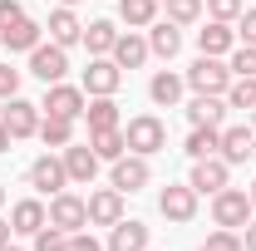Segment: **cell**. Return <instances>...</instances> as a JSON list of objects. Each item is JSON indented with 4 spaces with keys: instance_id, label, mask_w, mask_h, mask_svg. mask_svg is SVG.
Instances as JSON below:
<instances>
[{
    "instance_id": "5",
    "label": "cell",
    "mask_w": 256,
    "mask_h": 251,
    "mask_svg": "<svg viewBox=\"0 0 256 251\" xmlns=\"http://www.w3.org/2000/svg\"><path fill=\"white\" fill-rule=\"evenodd\" d=\"M50 226H60V232H84L89 226V197H79V192H54L50 197Z\"/></svg>"
},
{
    "instance_id": "24",
    "label": "cell",
    "mask_w": 256,
    "mask_h": 251,
    "mask_svg": "<svg viewBox=\"0 0 256 251\" xmlns=\"http://www.w3.org/2000/svg\"><path fill=\"white\" fill-rule=\"evenodd\" d=\"M84 124H89V133H98V128H124V114H118V98L114 94H98L84 104Z\"/></svg>"
},
{
    "instance_id": "1",
    "label": "cell",
    "mask_w": 256,
    "mask_h": 251,
    "mask_svg": "<svg viewBox=\"0 0 256 251\" xmlns=\"http://www.w3.org/2000/svg\"><path fill=\"white\" fill-rule=\"evenodd\" d=\"M124 143H128V153L153 158V153L168 148V124H162L158 114H138V118H128V124H124Z\"/></svg>"
},
{
    "instance_id": "17",
    "label": "cell",
    "mask_w": 256,
    "mask_h": 251,
    "mask_svg": "<svg viewBox=\"0 0 256 251\" xmlns=\"http://www.w3.org/2000/svg\"><path fill=\"white\" fill-rule=\"evenodd\" d=\"M40 40H44V25H40V20H30V15H20L15 25H5V30H0V44H5L10 54H30Z\"/></svg>"
},
{
    "instance_id": "31",
    "label": "cell",
    "mask_w": 256,
    "mask_h": 251,
    "mask_svg": "<svg viewBox=\"0 0 256 251\" xmlns=\"http://www.w3.org/2000/svg\"><path fill=\"white\" fill-rule=\"evenodd\" d=\"M226 108H242V114H252L256 108V74L252 79H232V89H226Z\"/></svg>"
},
{
    "instance_id": "19",
    "label": "cell",
    "mask_w": 256,
    "mask_h": 251,
    "mask_svg": "<svg viewBox=\"0 0 256 251\" xmlns=\"http://www.w3.org/2000/svg\"><path fill=\"white\" fill-rule=\"evenodd\" d=\"M10 226H15V236H34L40 226H50V207L40 197H20L10 207Z\"/></svg>"
},
{
    "instance_id": "22",
    "label": "cell",
    "mask_w": 256,
    "mask_h": 251,
    "mask_svg": "<svg viewBox=\"0 0 256 251\" xmlns=\"http://www.w3.org/2000/svg\"><path fill=\"white\" fill-rule=\"evenodd\" d=\"M182 94H188V79H182V74H172V69H158V74L148 79V98H153L158 108H178Z\"/></svg>"
},
{
    "instance_id": "3",
    "label": "cell",
    "mask_w": 256,
    "mask_h": 251,
    "mask_svg": "<svg viewBox=\"0 0 256 251\" xmlns=\"http://www.w3.org/2000/svg\"><path fill=\"white\" fill-rule=\"evenodd\" d=\"M252 217H256V207H252V197H246V188H232V182H226L222 192H212V222H217V226L242 232Z\"/></svg>"
},
{
    "instance_id": "35",
    "label": "cell",
    "mask_w": 256,
    "mask_h": 251,
    "mask_svg": "<svg viewBox=\"0 0 256 251\" xmlns=\"http://www.w3.org/2000/svg\"><path fill=\"white\" fill-rule=\"evenodd\" d=\"M207 251H246V246H242V232H232V226H217V232L207 236Z\"/></svg>"
},
{
    "instance_id": "32",
    "label": "cell",
    "mask_w": 256,
    "mask_h": 251,
    "mask_svg": "<svg viewBox=\"0 0 256 251\" xmlns=\"http://www.w3.org/2000/svg\"><path fill=\"white\" fill-rule=\"evenodd\" d=\"M226 69H232V79H252L256 74V44H236L226 54Z\"/></svg>"
},
{
    "instance_id": "47",
    "label": "cell",
    "mask_w": 256,
    "mask_h": 251,
    "mask_svg": "<svg viewBox=\"0 0 256 251\" xmlns=\"http://www.w3.org/2000/svg\"><path fill=\"white\" fill-rule=\"evenodd\" d=\"M60 5H79V0H60Z\"/></svg>"
},
{
    "instance_id": "44",
    "label": "cell",
    "mask_w": 256,
    "mask_h": 251,
    "mask_svg": "<svg viewBox=\"0 0 256 251\" xmlns=\"http://www.w3.org/2000/svg\"><path fill=\"white\" fill-rule=\"evenodd\" d=\"M246 197H252V207H256V182H252V188H246Z\"/></svg>"
},
{
    "instance_id": "13",
    "label": "cell",
    "mask_w": 256,
    "mask_h": 251,
    "mask_svg": "<svg viewBox=\"0 0 256 251\" xmlns=\"http://www.w3.org/2000/svg\"><path fill=\"white\" fill-rule=\"evenodd\" d=\"M153 246V226L138 217H124L108 226V242H104V251H148Z\"/></svg>"
},
{
    "instance_id": "2",
    "label": "cell",
    "mask_w": 256,
    "mask_h": 251,
    "mask_svg": "<svg viewBox=\"0 0 256 251\" xmlns=\"http://www.w3.org/2000/svg\"><path fill=\"white\" fill-rule=\"evenodd\" d=\"M182 79H188L192 94H226V89H232V69H226V60H217V54H197Z\"/></svg>"
},
{
    "instance_id": "46",
    "label": "cell",
    "mask_w": 256,
    "mask_h": 251,
    "mask_svg": "<svg viewBox=\"0 0 256 251\" xmlns=\"http://www.w3.org/2000/svg\"><path fill=\"white\" fill-rule=\"evenodd\" d=\"M0 251H20V246H10V242H5V246H0Z\"/></svg>"
},
{
    "instance_id": "15",
    "label": "cell",
    "mask_w": 256,
    "mask_h": 251,
    "mask_svg": "<svg viewBox=\"0 0 256 251\" xmlns=\"http://www.w3.org/2000/svg\"><path fill=\"white\" fill-rule=\"evenodd\" d=\"M226 98L222 94H192L188 98V124L192 128H226Z\"/></svg>"
},
{
    "instance_id": "36",
    "label": "cell",
    "mask_w": 256,
    "mask_h": 251,
    "mask_svg": "<svg viewBox=\"0 0 256 251\" xmlns=\"http://www.w3.org/2000/svg\"><path fill=\"white\" fill-rule=\"evenodd\" d=\"M202 5H207V15H212V20H226V25H236V15L246 10L242 0H202Z\"/></svg>"
},
{
    "instance_id": "14",
    "label": "cell",
    "mask_w": 256,
    "mask_h": 251,
    "mask_svg": "<svg viewBox=\"0 0 256 251\" xmlns=\"http://www.w3.org/2000/svg\"><path fill=\"white\" fill-rule=\"evenodd\" d=\"M158 212L168 222H178V226L192 222L197 217V192H192V182H168V188L158 192Z\"/></svg>"
},
{
    "instance_id": "38",
    "label": "cell",
    "mask_w": 256,
    "mask_h": 251,
    "mask_svg": "<svg viewBox=\"0 0 256 251\" xmlns=\"http://www.w3.org/2000/svg\"><path fill=\"white\" fill-rule=\"evenodd\" d=\"M232 30H236V44H256V10H242Z\"/></svg>"
},
{
    "instance_id": "40",
    "label": "cell",
    "mask_w": 256,
    "mask_h": 251,
    "mask_svg": "<svg viewBox=\"0 0 256 251\" xmlns=\"http://www.w3.org/2000/svg\"><path fill=\"white\" fill-rule=\"evenodd\" d=\"M20 15H25V5H20V0H0V30H5V25H15Z\"/></svg>"
},
{
    "instance_id": "49",
    "label": "cell",
    "mask_w": 256,
    "mask_h": 251,
    "mask_svg": "<svg viewBox=\"0 0 256 251\" xmlns=\"http://www.w3.org/2000/svg\"><path fill=\"white\" fill-rule=\"evenodd\" d=\"M197 251H207V246H197Z\"/></svg>"
},
{
    "instance_id": "10",
    "label": "cell",
    "mask_w": 256,
    "mask_h": 251,
    "mask_svg": "<svg viewBox=\"0 0 256 251\" xmlns=\"http://www.w3.org/2000/svg\"><path fill=\"white\" fill-rule=\"evenodd\" d=\"M60 158H64V172H69V188H94L104 158H98L89 143H69V148H60Z\"/></svg>"
},
{
    "instance_id": "39",
    "label": "cell",
    "mask_w": 256,
    "mask_h": 251,
    "mask_svg": "<svg viewBox=\"0 0 256 251\" xmlns=\"http://www.w3.org/2000/svg\"><path fill=\"white\" fill-rule=\"evenodd\" d=\"M69 251H104V242L84 226V232H74V236H69Z\"/></svg>"
},
{
    "instance_id": "50",
    "label": "cell",
    "mask_w": 256,
    "mask_h": 251,
    "mask_svg": "<svg viewBox=\"0 0 256 251\" xmlns=\"http://www.w3.org/2000/svg\"><path fill=\"white\" fill-rule=\"evenodd\" d=\"M148 251H153V246H148Z\"/></svg>"
},
{
    "instance_id": "33",
    "label": "cell",
    "mask_w": 256,
    "mask_h": 251,
    "mask_svg": "<svg viewBox=\"0 0 256 251\" xmlns=\"http://www.w3.org/2000/svg\"><path fill=\"white\" fill-rule=\"evenodd\" d=\"M162 10H168L172 25H197L202 20V0H162Z\"/></svg>"
},
{
    "instance_id": "30",
    "label": "cell",
    "mask_w": 256,
    "mask_h": 251,
    "mask_svg": "<svg viewBox=\"0 0 256 251\" xmlns=\"http://www.w3.org/2000/svg\"><path fill=\"white\" fill-rule=\"evenodd\" d=\"M89 148H94L104 162H114V158H124L128 153V143H124V128H98V133H89Z\"/></svg>"
},
{
    "instance_id": "20",
    "label": "cell",
    "mask_w": 256,
    "mask_h": 251,
    "mask_svg": "<svg viewBox=\"0 0 256 251\" xmlns=\"http://www.w3.org/2000/svg\"><path fill=\"white\" fill-rule=\"evenodd\" d=\"M114 222H124V192L118 188L89 192V226H114Z\"/></svg>"
},
{
    "instance_id": "34",
    "label": "cell",
    "mask_w": 256,
    "mask_h": 251,
    "mask_svg": "<svg viewBox=\"0 0 256 251\" xmlns=\"http://www.w3.org/2000/svg\"><path fill=\"white\" fill-rule=\"evenodd\" d=\"M34 251H69V232H60V226H40V232H34Z\"/></svg>"
},
{
    "instance_id": "43",
    "label": "cell",
    "mask_w": 256,
    "mask_h": 251,
    "mask_svg": "<svg viewBox=\"0 0 256 251\" xmlns=\"http://www.w3.org/2000/svg\"><path fill=\"white\" fill-rule=\"evenodd\" d=\"M10 143H15V138H10V133L0 128V153H10Z\"/></svg>"
},
{
    "instance_id": "11",
    "label": "cell",
    "mask_w": 256,
    "mask_h": 251,
    "mask_svg": "<svg viewBox=\"0 0 256 251\" xmlns=\"http://www.w3.org/2000/svg\"><path fill=\"white\" fill-rule=\"evenodd\" d=\"M84 104L89 94L79 84H44V98H40V114H60V118H84Z\"/></svg>"
},
{
    "instance_id": "48",
    "label": "cell",
    "mask_w": 256,
    "mask_h": 251,
    "mask_svg": "<svg viewBox=\"0 0 256 251\" xmlns=\"http://www.w3.org/2000/svg\"><path fill=\"white\" fill-rule=\"evenodd\" d=\"M0 207H5V188H0Z\"/></svg>"
},
{
    "instance_id": "25",
    "label": "cell",
    "mask_w": 256,
    "mask_h": 251,
    "mask_svg": "<svg viewBox=\"0 0 256 251\" xmlns=\"http://www.w3.org/2000/svg\"><path fill=\"white\" fill-rule=\"evenodd\" d=\"M148 50H153L158 60H172V54L182 50V25H172V20H153V25H148Z\"/></svg>"
},
{
    "instance_id": "9",
    "label": "cell",
    "mask_w": 256,
    "mask_h": 251,
    "mask_svg": "<svg viewBox=\"0 0 256 251\" xmlns=\"http://www.w3.org/2000/svg\"><path fill=\"white\" fill-rule=\"evenodd\" d=\"M30 188H34V197H54V192H64L69 188V172H64V158L60 153H40L30 162Z\"/></svg>"
},
{
    "instance_id": "7",
    "label": "cell",
    "mask_w": 256,
    "mask_h": 251,
    "mask_svg": "<svg viewBox=\"0 0 256 251\" xmlns=\"http://www.w3.org/2000/svg\"><path fill=\"white\" fill-rule=\"evenodd\" d=\"M0 128H5L15 143H20V138H34V133H40V104H30V98H20V94L5 98V104H0Z\"/></svg>"
},
{
    "instance_id": "12",
    "label": "cell",
    "mask_w": 256,
    "mask_h": 251,
    "mask_svg": "<svg viewBox=\"0 0 256 251\" xmlns=\"http://www.w3.org/2000/svg\"><path fill=\"white\" fill-rule=\"evenodd\" d=\"M192 192H197V197H212V192H222L226 182H232V162H226L222 153H212V158H197V162H192Z\"/></svg>"
},
{
    "instance_id": "27",
    "label": "cell",
    "mask_w": 256,
    "mask_h": 251,
    "mask_svg": "<svg viewBox=\"0 0 256 251\" xmlns=\"http://www.w3.org/2000/svg\"><path fill=\"white\" fill-rule=\"evenodd\" d=\"M44 148H69L74 143V118H60V114H40V133H34Z\"/></svg>"
},
{
    "instance_id": "18",
    "label": "cell",
    "mask_w": 256,
    "mask_h": 251,
    "mask_svg": "<svg viewBox=\"0 0 256 251\" xmlns=\"http://www.w3.org/2000/svg\"><path fill=\"white\" fill-rule=\"evenodd\" d=\"M236 50V30L226 25V20H207L202 30H197V54H217V60H226Z\"/></svg>"
},
{
    "instance_id": "16",
    "label": "cell",
    "mask_w": 256,
    "mask_h": 251,
    "mask_svg": "<svg viewBox=\"0 0 256 251\" xmlns=\"http://www.w3.org/2000/svg\"><path fill=\"white\" fill-rule=\"evenodd\" d=\"M108 60L118 64V69H143V64L153 60V50H148V34L138 30H118V40H114V54Z\"/></svg>"
},
{
    "instance_id": "8",
    "label": "cell",
    "mask_w": 256,
    "mask_h": 251,
    "mask_svg": "<svg viewBox=\"0 0 256 251\" xmlns=\"http://www.w3.org/2000/svg\"><path fill=\"white\" fill-rule=\"evenodd\" d=\"M30 74L40 79V84H60L64 74H69V50L54 44V40H40V44L30 50Z\"/></svg>"
},
{
    "instance_id": "6",
    "label": "cell",
    "mask_w": 256,
    "mask_h": 251,
    "mask_svg": "<svg viewBox=\"0 0 256 251\" xmlns=\"http://www.w3.org/2000/svg\"><path fill=\"white\" fill-rule=\"evenodd\" d=\"M118 84H124V69L108 60V54H89L84 74H79V89L89 98H98V94H118Z\"/></svg>"
},
{
    "instance_id": "37",
    "label": "cell",
    "mask_w": 256,
    "mask_h": 251,
    "mask_svg": "<svg viewBox=\"0 0 256 251\" xmlns=\"http://www.w3.org/2000/svg\"><path fill=\"white\" fill-rule=\"evenodd\" d=\"M20 79H25V69H15V64H0V104L20 94Z\"/></svg>"
},
{
    "instance_id": "23",
    "label": "cell",
    "mask_w": 256,
    "mask_h": 251,
    "mask_svg": "<svg viewBox=\"0 0 256 251\" xmlns=\"http://www.w3.org/2000/svg\"><path fill=\"white\" fill-rule=\"evenodd\" d=\"M44 30H50V40L64 44V50H69V44H84V20L74 15V5H60V10L50 15V25H44Z\"/></svg>"
},
{
    "instance_id": "4",
    "label": "cell",
    "mask_w": 256,
    "mask_h": 251,
    "mask_svg": "<svg viewBox=\"0 0 256 251\" xmlns=\"http://www.w3.org/2000/svg\"><path fill=\"white\" fill-rule=\"evenodd\" d=\"M148 182H153V168H148V158L124 153V158H114V162H108V188H118L124 197L143 192Z\"/></svg>"
},
{
    "instance_id": "45",
    "label": "cell",
    "mask_w": 256,
    "mask_h": 251,
    "mask_svg": "<svg viewBox=\"0 0 256 251\" xmlns=\"http://www.w3.org/2000/svg\"><path fill=\"white\" fill-rule=\"evenodd\" d=\"M246 118H252V133H256V108H252V114H246Z\"/></svg>"
},
{
    "instance_id": "42",
    "label": "cell",
    "mask_w": 256,
    "mask_h": 251,
    "mask_svg": "<svg viewBox=\"0 0 256 251\" xmlns=\"http://www.w3.org/2000/svg\"><path fill=\"white\" fill-rule=\"evenodd\" d=\"M10 236H15V226H10V217H0V246H5Z\"/></svg>"
},
{
    "instance_id": "26",
    "label": "cell",
    "mask_w": 256,
    "mask_h": 251,
    "mask_svg": "<svg viewBox=\"0 0 256 251\" xmlns=\"http://www.w3.org/2000/svg\"><path fill=\"white\" fill-rule=\"evenodd\" d=\"M162 0H118V25H128V30H148L153 20H158Z\"/></svg>"
},
{
    "instance_id": "41",
    "label": "cell",
    "mask_w": 256,
    "mask_h": 251,
    "mask_svg": "<svg viewBox=\"0 0 256 251\" xmlns=\"http://www.w3.org/2000/svg\"><path fill=\"white\" fill-rule=\"evenodd\" d=\"M242 246H246V251H256V217L242 226Z\"/></svg>"
},
{
    "instance_id": "21",
    "label": "cell",
    "mask_w": 256,
    "mask_h": 251,
    "mask_svg": "<svg viewBox=\"0 0 256 251\" xmlns=\"http://www.w3.org/2000/svg\"><path fill=\"white\" fill-rule=\"evenodd\" d=\"M217 153L236 168V162H246V158H256V133H252V124H232V128H222V148Z\"/></svg>"
},
{
    "instance_id": "29",
    "label": "cell",
    "mask_w": 256,
    "mask_h": 251,
    "mask_svg": "<svg viewBox=\"0 0 256 251\" xmlns=\"http://www.w3.org/2000/svg\"><path fill=\"white\" fill-rule=\"evenodd\" d=\"M217 148H222V128H192L188 143H182V153H188L192 162H197V158H212Z\"/></svg>"
},
{
    "instance_id": "28",
    "label": "cell",
    "mask_w": 256,
    "mask_h": 251,
    "mask_svg": "<svg viewBox=\"0 0 256 251\" xmlns=\"http://www.w3.org/2000/svg\"><path fill=\"white\" fill-rule=\"evenodd\" d=\"M114 40H118V25H114V20H89V25H84L89 54H114Z\"/></svg>"
}]
</instances>
